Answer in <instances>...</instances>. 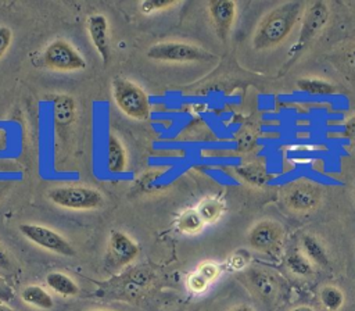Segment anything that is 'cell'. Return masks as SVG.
Instances as JSON below:
<instances>
[{"label": "cell", "mask_w": 355, "mask_h": 311, "mask_svg": "<svg viewBox=\"0 0 355 311\" xmlns=\"http://www.w3.org/2000/svg\"><path fill=\"white\" fill-rule=\"evenodd\" d=\"M304 11L302 1H286L272 8L259 21L252 36V47L269 50L280 46L290 36Z\"/></svg>", "instance_id": "obj_1"}, {"label": "cell", "mask_w": 355, "mask_h": 311, "mask_svg": "<svg viewBox=\"0 0 355 311\" xmlns=\"http://www.w3.org/2000/svg\"><path fill=\"white\" fill-rule=\"evenodd\" d=\"M112 97L118 108L133 119L143 121L151 114V107L146 92L129 79L114 78Z\"/></svg>", "instance_id": "obj_2"}, {"label": "cell", "mask_w": 355, "mask_h": 311, "mask_svg": "<svg viewBox=\"0 0 355 311\" xmlns=\"http://www.w3.org/2000/svg\"><path fill=\"white\" fill-rule=\"evenodd\" d=\"M47 197L53 204L75 211L96 210L104 203L101 193L87 186H58L51 189Z\"/></svg>", "instance_id": "obj_3"}, {"label": "cell", "mask_w": 355, "mask_h": 311, "mask_svg": "<svg viewBox=\"0 0 355 311\" xmlns=\"http://www.w3.org/2000/svg\"><path fill=\"white\" fill-rule=\"evenodd\" d=\"M330 10L326 3L323 1H315L312 3L302 15L301 19V29L298 33L297 40L290 47L287 56L291 58H295L298 54H301L308 44L318 36V33L324 28V25L329 21Z\"/></svg>", "instance_id": "obj_4"}, {"label": "cell", "mask_w": 355, "mask_h": 311, "mask_svg": "<svg viewBox=\"0 0 355 311\" xmlns=\"http://www.w3.org/2000/svg\"><path fill=\"white\" fill-rule=\"evenodd\" d=\"M147 57L165 62H198L214 58V54L184 42H162L151 46Z\"/></svg>", "instance_id": "obj_5"}, {"label": "cell", "mask_w": 355, "mask_h": 311, "mask_svg": "<svg viewBox=\"0 0 355 311\" xmlns=\"http://www.w3.org/2000/svg\"><path fill=\"white\" fill-rule=\"evenodd\" d=\"M18 229L25 239L47 251L64 257L75 255V249L72 247V244L61 233L55 232L49 226L39 224H21Z\"/></svg>", "instance_id": "obj_6"}, {"label": "cell", "mask_w": 355, "mask_h": 311, "mask_svg": "<svg viewBox=\"0 0 355 311\" xmlns=\"http://www.w3.org/2000/svg\"><path fill=\"white\" fill-rule=\"evenodd\" d=\"M43 62L55 71H79L86 68L82 54L67 40L55 39L50 42L43 53Z\"/></svg>", "instance_id": "obj_7"}, {"label": "cell", "mask_w": 355, "mask_h": 311, "mask_svg": "<svg viewBox=\"0 0 355 311\" xmlns=\"http://www.w3.org/2000/svg\"><path fill=\"white\" fill-rule=\"evenodd\" d=\"M322 201V189L311 180H297L290 183L284 192L286 205L295 212H311Z\"/></svg>", "instance_id": "obj_8"}, {"label": "cell", "mask_w": 355, "mask_h": 311, "mask_svg": "<svg viewBox=\"0 0 355 311\" xmlns=\"http://www.w3.org/2000/svg\"><path fill=\"white\" fill-rule=\"evenodd\" d=\"M248 244L265 254H275L280 250L283 243V229L275 221H259L248 232Z\"/></svg>", "instance_id": "obj_9"}, {"label": "cell", "mask_w": 355, "mask_h": 311, "mask_svg": "<svg viewBox=\"0 0 355 311\" xmlns=\"http://www.w3.org/2000/svg\"><path fill=\"white\" fill-rule=\"evenodd\" d=\"M139 255L137 243L125 232L112 230L108 240V257L114 267H125Z\"/></svg>", "instance_id": "obj_10"}, {"label": "cell", "mask_w": 355, "mask_h": 311, "mask_svg": "<svg viewBox=\"0 0 355 311\" xmlns=\"http://www.w3.org/2000/svg\"><path fill=\"white\" fill-rule=\"evenodd\" d=\"M208 11L218 36L226 40L236 18V3L230 0H214L208 3Z\"/></svg>", "instance_id": "obj_11"}, {"label": "cell", "mask_w": 355, "mask_h": 311, "mask_svg": "<svg viewBox=\"0 0 355 311\" xmlns=\"http://www.w3.org/2000/svg\"><path fill=\"white\" fill-rule=\"evenodd\" d=\"M87 32L101 60L107 62L110 58V31L107 18L103 14L90 15L87 19Z\"/></svg>", "instance_id": "obj_12"}, {"label": "cell", "mask_w": 355, "mask_h": 311, "mask_svg": "<svg viewBox=\"0 0 355 311\" xmlns=\"http://www.w3.org/2000/svg\"><path fill=\"white\" fill-rule=\"evenodd\" d=\"M247 278L254 292L259 296L261 300H263L265 303L276 300L279 294V282L273 275H270L266 271L254 268L247 272Z\"/></svg>", "instance_id": "obj_13"}, {"label": "cell", "mask_w": 355, "mask_h": 311, "mask_svg": "<svg viewBox=\"0 0 355 311\" xmlns=\"http://www.w3.org/2000/svg\"><path fill=\"white\" fill-rule=\"evenodd\" d=\"M128 157L122 142L115 136L110 135L107 139V171L118 175L126 171Z\"/></svg>", "instance_id": "obj_14"}, {"label": "cell", "mask_w": 355, "mask_h": 311, "mask_svg": "<svg viewBox=\"0 0 355 311\" xmlns=\"http://www.w3.org/2000/svg\"><path fill=\"white\" fill-rule=\"evenodd\" d=\"M301 249L305 257L319 267H329V255L327 251L323 246V243L313 235H302L301 237Z\"/></svg>", "instance_id": "obj_15"}, {"label": "cell", "mask_w": 355, "mask_h": 311, "mask_svg": "<svg viewBox=\"0 0 355 311\" xmlns=\"http://www.w3.org/2000/svg\"><path fill=\"white\" fill-rule=\"evenodd\" d=\"M46 285L62 297H73L79 293L78 283L64 272H50L46 275Z\"/></svg>", "instance_id": "obj_16"}, {"label": "cell", "mask_w": 355, "mask_h": 311, "mask_svg": "<svg viewBox=\"0 0 355 311\" xmlns=\"http://www.w3.org/2000/svg\"><path fill=\"white\" fill-rule=\"evenodd\" d=\"M21 300L39 310H50L54 305L51 294L39 285H28L21 290Z\"/></svg>", "instance_id": "obj_17"}, {"label": "cell", "mask_w": 355, "mask_h": 311, "mask_svg": "<svg viewBox=\"0 0 355 311\" xmlns=\"http://www.w3.org/2000/svg\"><path fill=\"white\" fill-rule=\"evenodd\" d=\"M196 210L198 211V214L202 218L205 225L207 224H215L223 215L225 203H223L222 199H219L216 196H209V197L202 199L198 203Z\"/></svg>", "instance_id": "obj_18"}, {"label": "cell", "mask_w": 355, "mask_h": 311, "mask_svg": "<svg viewBox=\"0 0 355 311\" xmlns=\"http://www.w3.org/2000/svg\"><path fill=\"white\" fill-rule=\"evenodd\" d=\"M204 221L200 217L198 211L196 208H189L180 212L176 221V226L182 233L186 235H197L204 228Z\"/></svg>", "instance_id": "obj_19"}, {"label": "cell", "mask_w": 355, "mask_h": 311, "mask_svg": "<svg viewBox=\"0 0 355 311\" xmlns=\"http://www.w3.org/2000/svg\"><path fill=\"white\" fill-rule=\"evenodd\" d=\"M287 268L297 276H311L313 274L312 262L300 250H291L286 258Z\"/></svg>", "instance_id": "obj_20"}, {"label": "cell", "mask_w": 355, "mask_h": 311, "mask_svg": "<svg viewBox=\"0 0 355 311\" xmlns=\"http://www.w3.org/2000/svg\"><path fill=\"white\" fill-rule=\"evenodd\" d=\"M297 87L312 96H326L334 93V86L320 78H301L297 81Z\"/></svg>", "instance_id": "obj_21"}, {"label": "cell", "mask_w": 355, "mask_h": 311, "mask_svg": "<svg viewBox=\"0 0 355 311\" xmlns=\"http://www.w3.org/2000/svg\"><path fill=\"white\" fill-rule=\"evenodd\" d=\"M319 299H320L322 305L327 311H338L345 301V296L341 292V289H338L337 286H333V285L323 286L319 292Z\"/></svg>", "instance_id": "obj_22"}, {"label": "cell", "mask_w": 355, "mask_h": 311, "mask_svg": "<svg viewBox=\"0 0 355 311\" xmlns=\"http://www.w3.org/2000/svg\"><path fill=\"white\" fill-rule=\"evenodd\" d=\"M237 172H239V175L244 180H247V182H250L252 185H261V183H263L266 180V176H265L263 171L261 169V167H257V165L240 167L237 169Z\"/></svg>", "instance_id": "obj_23"}, {"label": "cell", "mask_w": 355, "mask_h": 311, "mask_svg": "<svg viewBox=\"0 0 355 311\" xmlns=\"http://www.w3.org/2000/svg\"><path fill=\"white\" fill-rule=\"evenodd\" d=\"M176 1L173 0H144L140 3V10L144 14H150L153 11H161L175 6Z\"/></svg>", "instance_id": "obj_24"}, {"label": "cell", "mask_w": 355, "mask_h": 311, "mask_svg": "<svg viewBox=\"0 0 355 311\" xmlns=\"http://www.w3.org/2000/svg\"><path fill=\"white\" fill-rule=\"evenodd\" d=\"M208 286H209V282L198 271H194L187 278V287L193 293H202L207 290Z\"/></svg>", "instance_id": "obj_25"}, {"label": "cell", "mask_w": 355, "mask_h": 311, "mask_svg": "<svg viewBox=\"0 0 355 311\" xmlns=\"http://www.w3.org/2000/svg\"><path fill=\"white\" fill-rule=\"evenodd\" d=\"M196 271H198L209 283L214 282L219 274H220V268L218 264L212 262V261H207V262H202Z\"/></svg>", "instance_id": "obj_26"}, {"label": "cell", "mask_w": 355, "mask_h": 311, "mask_svg": "<svg viewBox=\"0 0 355 311\" xmlns=\"http://www.w3.org/2000/svg\"><path fill=\"white\" fill-rule=\"evenodd\" d=\"M11 42H12V32H11V29L8 26L0 25V58L8 50Z\"/></svg>", "instance_id": "obj_27"}, {"label": "cell", "mask_w": 355, "mask_h": 311, "mask_svg": "<svg viewBox=\"0 0 355 311\" xmlns=\"http://www.w3.org/2000/svg\"><path fill=\"white\" fill-rule=\"evenodd\" d=\"M248 260H250V255L245 251H237L230 257L229 264L233 269L239 271V269H243L248 264Z\"/></svg>", "instance_id": "obj_28"}, {"label": "cell", "mask_w": 355, "mask_h": 311, "mask_svg": "<svg viewBox=\"0 0 355 311\" xmlns=\"http://www.w3.org/2000/svg\"><path fill=\"white\" fill-rule=\"evenodd\" d=\"M14 299V290L11 286L0 276V303H10Z\"/></svg>", "instance_id": "obj_29"}, {"label": "cell", "mask_w": 355, "mask_h": 311, "mask_svg": "<svg viewBox=\"0 0 355 311\" xmlns=\"http://www.w3.org/2000/svg\"><path fill=\"white\" fill-rule=\"evenodd\" d=\"M0 269H4V271L12 269V260L1 244H0Z\"/></svg>", "instance_id": "obj_30"}, {"label": "cell", "mask_w": 355, "mask_h": 311, "mask_svg": "<svg viewBox=\"0 0 355 311\" xmlns=\"http://www.w3.org/2000/svg\"><path fill=\"white\" fill-rule=\"evenodd\" d=\"M344 135L349 139H354L355 140V115L351 117L345 125H344Z\"/></svg>", "instance_id": "obj_31"}, {"label": "cell", "mask_w": 355, "mask_h": 311, "mask_svg": "<svg viewBox=\"0 0 355 311\" xmlns=\"http://www.w3.org/2000/svg\"><path fill=\"white\" fill-rule=\"evenodd\" d=\"M347 65L352 69H355V49H352L348 54H347Z\"/></svg>", "instance_id": "obj_32"}, {"label": "cell", "mask_w": 355, "mask_h": 311, "mask_svg": "<svg viewBox=\"0 0 355 311\" xmlns=\"http://www.w3.org/2000/svg\"><path fill=\"white\" fill-rule=\"evenodd\" d=\"M229 311H254L250 305H245V304H240V305H234L232 307Z\"/></svg>", "instance_id": "obj_33"}, {"label": "cell", "mask_w": 355, "mask_h": 311, "mask_svg": "<svg viewBox=\"0 0 355 311\" xmlns=\"http://www.w3.org/2000/svg\"><path fill=\"white\" fill-rule=\"evenodd\" d=\"M290 311H315V310L312 307H309V305H297V307L291 308Z\"/></svg>", "instance_id": "obj_34"}, {"label": "cell", "mask_w": 355, "mask_h": 311, "mask_svg": "<svg viewBox=\"0 0 355 311\" xmlns=\"http://www.w3.org/2000/svg\"><path fill=\"white\" fill-rule=\"evenodd\" d=\"M8 187V183H4V182H0V197L3 196V193L7 190Z\"/></svg>", "instance_id": "obj_35"}, {"label": "cell", "mask_w": 355, "mask_h": 311, "mask_svg": "<svg viewBox=\"0 0 355 311\" xmlns=\"http://www.w3.org/2000/svg\"><path fill=\"white\" fill-rule=\"evenodd\" d=\"M0 311H14L10 307H7L4 303H0Z\"/></svg>", "instance_id": "obj_36"}, {"label": "cell", "mask_w": 355, "mask_h": 311, "mask_svg": "<svg viewBox=\"0 0 355 311\" xmlns=\"http://www.w3.org/2000/svg\"><path fill=\"white\" fill-rule=\"evenodd\" d=\"M86 311H107V310H86Z\"/></svg>", "instance_id": "obj_37"}, {"label": "cell", "mask_w": 355, "mask_h": 311, "mask_svg": "<svg viewBox=\"0 0 355 311\" xmlns=\"http://www.w3.org/2000/svg\"><path fill=\"white\" fill-rule=\"evenodd\" d=\"M354 196H355V194H354Z\"/></svg>", "instance_id": "obj_38"}]
</instances>
